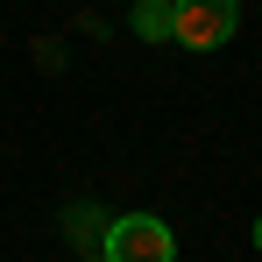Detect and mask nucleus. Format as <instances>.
<instances>
[{
  "label": "nucleus",
  "mask_w": 262,
  "mask_h": 262,
  "mask_svg": "<svg viewBox=\"0 0 262 262\" xmlns=\"http://www.w3.org/2000/svg\"><path fill=\"white\" fill-rule=\"evenodd\" d=\"M234 21H241V0H170V36L184 50L234 43Z\"/></svg>",
  "instance_id": "2"
},
{
  "label": "nucleus",
  "mask_w": 262,
  "mask_h": 262,
  "mask_svg": "<svg viewBox=\"0 0 262 262\" xmlns=\"http://www.w3.org/2000/svg\"><path fill=\"white\" fill-rule=\"evenodd\" d=\"M255 248H262V220H255Z\"/></svg>",
  "instance_id": "4"
},
{
  "label": "nucleus",
  "mask_w": 262,
  "mask_h": 262,
  "mask_svg": "<svg viewBox=\"0 0 262 262\" xmlns=\"http://www.w3.org/2000/svg\"><path fill=\"white\" fill-rule=\"evenodd\" d=\"M99 255L106 262H177V241L156 213H121V220H106V248Z\"/></svg>",
  "instance_id": "1"
},
{
  "label": "nucleus",
  "mask_w": 262,
  "mask_h": 262,
  "mask_svg": "<svg viewBox=\"0 0 262 262\" xmlns=\"http://www.w3.org/2000/svg\"><path fill=\"white\" fill-rule=\"evenodd\" d=\"M85 262H106V255H85Z\"/></svg>",
  "instance_id": "5"
},
{
  "label": "nucleus",
  "mask_w": 262,
  "mask_h": 262,
  "mask_svg": "<svg viewBox=\"0 0 262 262\" xmlns=\"http://www.w3.org/2000/svg\"><path fill=\"white\" fill-rule=\"evenodd\" d=\"M135 36H142V43H163V36H170V0H142V7H135Z\"/></svg>",
  "instance_id": "3"
}]
</instances>
